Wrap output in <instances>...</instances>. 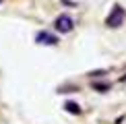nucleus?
<instances>
[{
  "label": "nucleus",
  "instance_id": "nucleus-1",
  "mask_svg": "<svg viewBox=\"0 0 126 124\" xmlns=\"http://www.w3.org/2000/svg\"><path fill=\"white\" fill-rule=\"evenodd\" d=\"M124 17H126V13H124V8L120 6V4H114V8H112V13L108 15V19H106V25L108 27H120V25L124 23Z\"/></svg>",
  "mask_w": 126,
  "mask_h": 124
},
{
  "label": "nucleus",
  "instance_id": "nucleus-2",
  "mask_svg": "<svg viewBox=\"0 0 126 124\" xmlns=\"http://www.w3.org/2000/svg\"><path fill=\"white\" fill-rule=\"evenodd\" d=\"M54 27H56V31H60V33H70V31L75 29V21L68 17V15H60V17L54 21Z\"/></svg>",
  "mask_w": 126,
  "mask_h": 124
},
{
  "label": "nucleus",
  "instance_id": "nucleus-3",
  "mask_svg": "<svg viewBox=\"0 0 126 124\" xmlns=\"http://www.w3.org/2000/svg\"><path fill=\"white\" fill-rule=\"evenodd\" d=\"M35 41H37L39 46H56L58 44V37H56L54 33H50V31H39V33L35 35Z\"/></svg>",
  "mask_w": 126,
  "mask_h": 124
},
{
  "label": "nucleus",
  "instance_id": "nucleus-4",
  "mask_svg": "<svg viewBox=\"0 0 126 124\" xmlns=\"http://www.w3.org/2000/svg\"><path fill=\"white\" fill-rule=\"evenodd\" d=\"M64 110L70 112V114H81V106L75 103V101H66V103H64Z\"/></svg>",
  "mask_w": 126,
  "mask_h": 124
},
{
  "label": "nucleus",
  "instance_id": "nucleus-5",
  "mask_svg": "<svg viewBox=\"0 0 126 124\" xmlns=\"http://www.w3.org/2000/svg\"><path fill=\"white\" fill-rule=\"evenodd\" d=\"M95 89H99V91H106V89H108V85H95Z\"/></svg>",
  "mask_w": 126,
  "mask_h": 124
},
{
  "label": "nucleus",
  "instance_id": "nucleus-6",
  "mask_svg": "<svg viewBox=\"0 0 126 124\" xmlns=\"http://www.w3.org/2000/svg\"><path fill=\"white\" fill-rule=\"evenodd\" d=\"M0 2H2V0H0Z\"/></svg>",
  "mask_w": 126,
  "mask_h": 124
}]
</instances>
